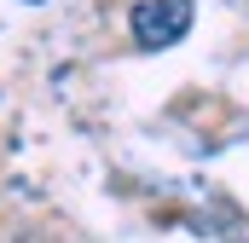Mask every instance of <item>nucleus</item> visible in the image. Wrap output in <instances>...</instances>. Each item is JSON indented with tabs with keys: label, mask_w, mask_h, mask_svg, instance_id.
Here are the masks:
<instances>
[{
	"label": "nucleus",
	"mask_w": 249,
	"mask_h": 243,
	"mask_svg": "<svg viewBox=\"0 0 249 243\" xmlns=\"http://www.w3.org/2000/svg\"><path fill=\"white\" fill-rule=\"evenodd\" d=\"M186 29H191V0H139L133 6V41L145 52L186 41Z\"/></svg>",
	"instance_id": "1"
}]
</instances>
